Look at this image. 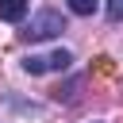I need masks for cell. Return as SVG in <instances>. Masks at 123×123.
Listing matches in <instances>:
<instances>
[{
	"label": "cell",
	"instance_id": "6da1fadb",
	"mask_svg": "<svg viewBox=\"0 0 123 123\" xmlns=\"http://www.w3.org/2000/svg\"><path fill=\"white\" fill-rule=\"evenodd\" d=\"M62 31H65V15L54 12V8H38L31 15V23L19 31V38L23 42H46V38H58Z\"/></svg>",
	"mask_w": 123,
	"mask_h": 123
},
{
	"label": "cell",
	"instance_id": "7a4b0ae2",
	"mask_svg": "<svg viewBox=\"0 0 123 123\" xmlns=\"http://www.w3.org/2000/svg\"><path fill=\"white\" fill-rule=\"evenodd\" d=\"M73 65V54L69 50H46V54H31L23 58V69L31 77H42V73H65Z\"/></svg>",
	"mask_w": 123,
	"mask_h": 123
},
{
	"label": "cell",
	"instance_id": "3957f363",
	"mask_svg": "<svg viewBox=\"0 0 123 123\" xmlns=\"http://www.w3.org/2000/svg\"><path fill=\"white\" fill-rule=\"evenodd\" d=\"M27 15V0H0V19L4 23H19Z\"/></svg>",
	"mask_w": 123,
	"mask_h": 123
},
{
	"label": "cell",
	"instance_id": "277c9868",
	"mask_svg": "<svg viewBox=\"0 0 123 123\" xmlns=\"http://www.w3.org/2000/svg\"><path fill=\"white\" fill-rule=\"evenodd\" d=\"M100 8V0H69V12L73 15H92Z\"/></svg>",
	"mask_w": 123,
	"mask_h": 123
},
{
	"label": "cell",
	"instance_id": "5b68a950",
	"mask_svg": "<svg viewBox=\"0 0 123 123\" xmlns=\"http://www.w3.org/2000/svg\"><path fill=\"white\" fill-rule=\"evenodd\" d=\"M104 12H108V19H111V23H123V0H108V4H104Z\"/></svg>",
	"mask_w": 123,
	"mask_h": 123
},
{
	"label": "cell",
	"instance_id": "8992f818",
	"mask_svg": "<svg viewBox=\"0 0 123 123\" xmlns=\"http://www.w3.org/2000/svg\"><path fill=\"white\" fill-rule=\"evenodd\" d=\"M92 69H96L100 77H111V73H115V65H111V58H96V65H92Z\"/></svg>",
	"mask_w": 123,
	"mask_h": 123
}]
</instances>
